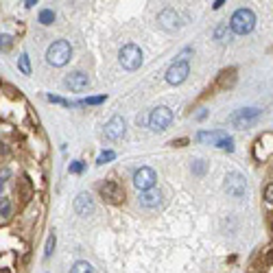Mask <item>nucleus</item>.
I'll list each match as a JSON object with an SVG mask.
<instances>
[{
  "label": "nucleus",
  "mask_w": 273,
  "mask_h": 273,
  "mask_svg": "<svg viewBox=\"0 0 273 273\" xmlns=\"http://www.w3.org/2000/svg\"><path fill=\"white\" fill-rule=\"evenodd\" d=\"M157 22H160V27L164 31H175V29L179 27V16L175 9H164L160 16H157Z\"/></svg>",
  "instance_id": "ddd939ff"
},
{
  "label": "nucleus",
  "mask_w": 273,
  "mask_h": 273,
  "mask_svg": "<svg viewBox=\"0 0 273 273\" xmlns=\"http://www.w3.org/2000/svg\"><path fill=\"white\" fill-rule=\"evenodd\" d=\"M253 27H256V16H253L251 9H238V11H234L232 20H229V29H232L234 33L247 35V33L253 31Z\"/></svg>",
  "instance_id": "f03ea898"
},
{
  "label": "nucleus",
  "mask_w": 273,
  "mask_h": 273,
  "mask_svg": "<svg viewBox=\"0 0 273 273\" xmlns=\"http://www.w3.org/2000/svg\"><path fill=\"white\" fill-rule=\"evenodd\" d=\"M55 242H57V238H55V234H51V236H48V240H46V251H44V256H46V258L53 253V249H55Z\"/></svg>",
  "instance_id": "5701e85b"
},
{
  "label": "nucleus",
  "mask_w": 273,
  "mask_h": 273,
  "mask_svg": "<svg viewBox=\"0 0 273 273\" xmlns=\"http://www.w3.org/2000/svg\"><path fill=\"white\" fill-rule=\"evenodd\" d=\"M9 214H11V201H9V197H0V216L7 218Z\"/></svg>",
  "instance_id": "6ab92c4d"
},
{
  "label": "nucleus",
  "mask_w": 273,
  "mask_h": 273,
  "mask_svg": "<svg viewBox=\"0 0 273 273\" xmlns=\"http://www.w3.org/2000/svg\"><path fill=\"white\" fill-rule=\"evenodd\" d=\"M188 75H190V66H188V62H175L168 66L166 70V81L171 83V86H179V83H184Z\"/></svg>",
  "instance_id": "6e6552de"
},
{
  "label": "nucleus",
  "mask_w": 273,
  "mask_h": 273,
  "mask_svg": "<svg viewBox=\"0 0 273 273\" xmlns=\"http://www.w3.org/2000/svg\"><path fill=\"white\" fill-rule=\"evenodd\" d=\"M118 57H120V64H123L125 70H138L142 66V51H140V46H136V44L123 46Z\"/></svg>",
  "instance_id": "39448f33"
},
{
  "label": "nucleus",
  "mask_w": 273,
  "mask_h": 273,
  "mask_svg": "<svg viewBox=\"0 0 273 273\" xmlns=\"http://www.w3.org/2000/svg\"><path fill=\"white\" fill-rule=\"evenodd\" d=\"M197 140L199 142L214 144V147L223 149V151H234L232 136H227V133H223V131H199L197 133Z\"/></svg>",
  "instance_id": "20e7f679"
},
{
  "label": "nucleus",
  "mask_w": 273,
  "mask_h": 273,
  "mask_svg": "<svg viewBox=\"0 0 273 273\" xmlns=\"http://www.w3.org/2000/svg\"><path fill=\"white\" fill-rule=\"evenodd\" d=\"M7 177H9V168H3V171H0V186L7 181Z\"/></svg>",
  "instance_id": "c85d7f7f"
},
{
  "label": "nucleus",
  "mask_w": 273,
  "mask_h": 273,
  "mask_svg": "<svg viewBox=\"0 0 273 273\" xmlns=\"http://www.w3.org/2000/svg\"><path fill=\"white\" fill-rule=\"evenodd\" d=\"M99 192H101V197L105 199L107 203H112V205L123 203V199H125L123 186H120L118 181H114V179H109V181H105V184H101L99 186Z\"/></svg>",
  "instance_id": "0eeeda50"
},
{
  "label": "nucleus",
  "mask_w": 273,
  "mask_h": 273,
  "mask_svg": "<svg viewBox=\"0 0 273 273\" xmlns=\"http://www.w3.org/2000/svg\"><path fill=\"white\" fill-rule=\"evenodd\" d=\"M11 44H14V38H11V35H0V51H9Z\"/></svg>",
  "instance_id": "412c9836"
},
{
  "label": "nucleus",
  "mask_w": 273,
  "mask_h": 273,
  "mask_svg": "<svg viewBox=\"0 0 273 273\" xmlns=\"http://www.w3.org/2000/svg\"><path fill=\"white\" fill-rule=\"evenodd\" d=\"M192 171H195L197 175H203V171H205V162H201V160H199V162L195 164V168H192Z\"/></svg>",
  "instance_id": "cd10ccee"
},
{
  "label": "nucleus",
  "mask_w": 273,
  "mask_h": 273,
  "mask_svg": "<svg viewBox=\"0 0 273 273\" xmlns=\"http://www.w3.org/2000/svg\"><path fill=\"white\" fill-rule=\"evenodd\" d=\"M264 199H266V203L273 205V184H269L264 188Z\"/></svg>",
  "instance_id": "a878e982"
},
{
  "label": "nucleus",
  "mask_w": 273,
  "mask_h": 273,
  "mask_svg": "<svg viewBox=\"0 0 273 273\" xmlns=\"http://www.w3.org/2000/svg\"><path fill=\"white\" fill-rule=\"evenodd\" d=\"M83 171V162H72L70 164V173H81Z\"/></svg>",
  "instance_id": "bb28decb"
},
{
  "label": "nucleus",
  "mask_w": 273,
  "mask_h": 273,
  "mask_svg": "<svg viewBox=\"0 0 273 273\" xmlns=\"http://www.w3.org/2000/svg\"><path fill=\"white\" fill-rule=\"evenodd\" d=\"M258 118H260L258 107H242V109H236L227 120L232 127H236V129H245V127H251Z\"/></svg>",
  "instance_id": "7ed1b4c3"
},
{
  "label": "nucleus",
  "mask_w": 273,
  "mask_h": 273,
  "mask_svg": "<svg viewBox=\"0 0 273 273\" xmlns=\"http://www.w3.org/2000/svg\"><path fill=\"white\" fill-rule=\"evenodd\" d=\"M225 190L227 195H232L236 199H240L242 195L247 192V184H245V177L240 173H229L225 177Z\"/></svg>",
  "instance_id": "9d476101"
},
{
  "label": "nucleus",
  "mask_w": 273,
  "mask_h": 273,
  "mask_svg": "<svg viewBox=\"0 0 273 273\" xmlns=\"http://www.w3.org/2000/svg\"><path fill=\"white\" fill-rule=\"evenodd\" d=\"M173 144H175V147H184V144H186V138H181V140H173Z\"/></svg>",
  "instance_id": "c756f323"
},
{
  "label": "nucleus",
  "mask_w": 273,
  "mask_h": 273,
  "mask_svg": "<svg viewBox=\"0 0 273 273\" xmlns=\"http://www.w3.org/2000/svg\"><path fill=\"white\" fill-rule=\"evenodd\" d=\"M105 101V96H92V99H86V101H81L79 105H99V103Z\"/></svg>",
  "instance_id": "393cba45"
},
{
  "label": "nucleus",
  "mask_w": 273,
  "mask_h": 273,
  "mask_svg": "<svg viewBox=\"0 0 273 273\" xmlns=\"http://www.w3.org/2000/svg\"><path fill=\"white\" fill-rule=\"evenodd\" d=\"M155 179H157V175L153 168H149V166H142V168H138L136 173H133V186L138 188V190H151V188L155 186Z\"/></svg>",
  "instance_id": "1a4fd4ad"
},
{
  "label": "nucleus",
  "mask_w": 273,
  "mask_h": 273,
  "mask_svg": "<svg viewBox=\"0 0 273 273\" xmlns=\"http://www.w3.org/2000/svg\"><path fill=\"white\" fill-rule=\"evenodd\" d=\"M75 212L79 216H90L94 212V199L86 195V192H81V195L75 199Z\"/></svg>",
  "instance_id": "4468645a"
},
{
  "label": "nucleus",
  "mask_w": 273,
  "mask_h": 273,
  "mask_svg": "<svg viewBox=\"0 0 273 273\" xmlns=\"http://www.w3.org/2000/svg\"><path fill=\"white\" fill-rule=\"evenodd\" d=\"M55 20V14L51 9H44V11H40V22L42 24H51Z\"/></svg>",
  "instance_id": "aec40b11"
},
{
  "label": "nucleus",
  "mask_w": 273,
  "mask_h": 273,
  "mask_svg": "<svg viewBox=\"0 0 273 273\" xmlns=\"http://www.w3.org/2000/svg\"><path fill=\"white\" fill-rule=\"evenodd\" d=\"M173 123V112L168 107H155L153 112L149 114V127L153 131H164V129H168Z\"/></svg>",
  "instance_id": "423d86ee"
},
{
  "label": "nucleus",
  "mask_w": 273,
  "mask_h": 273,
  "mask_svg": "<svg viewBox=\"0 0 273 273\" xmlns=\"http://www.w3.org/2000/svg\"><path fill=\"white\" fill-rule=\"evenodd\" d=\"M162 201V195L160 190H155V188H151V190H144L142 197H140V203L144 205V208H157Z\"/></svg>",
  "instance_id": "2eb2a0df"
},
{
  "label": "nucleus",
  "mask_w": 273,
  "mask_h": 273,
  "mask_svg": "<svg viewBox=\"0 0 273 273\" xmlns=\"http://www.w3.org/2000/svg\"><path fill=\"white\" fill-rule=\"evenodd\" d=\"M18 66H20L22 75H31V62H29V55H27V53L20 55V59H18Z\"/></svg>",
  "instance_id": "a211bd4d"
},
{
  "label": "nucleus",
  "mask_w": 273,
  "mask_h": 273,
  "mask_svg": "<svg viewBox=\"0 0 273 273\" xmlns=\"http://www.w3.org/2000/svg\"><path fill=\"white\" fill-rule=\"evenodd\" d=\"M70 273H92V264L86 262V260H79V262L72 264Z\"/></svg>",
  "instance_id": "dca6fc26"
},
{
  "label": "nucleus",
  "mask_w": 273,
  "mask_h": 273,
  "mask_svg": "<svg viewBox=\"0 0 273 273\" xmlns=\"http://www.w3.org/2000/svg\"><path fill=\"white\" fill-rule=\"evenodd\" d=\"M214 35H216V40H218V42H225V35H227V40H229V33H227V27H225V24H221V27L216 29V33H214Z\"/></svg>",
  "instance_id": "b1692460"
},
{
  "label": "nucleus",
  "mask_w": 273,
  "mask_h": 273,
  "mask_svg": "<svg viewBox=\"0 0 273 273\" xmlns=\"http://www.w3.org/2000/svg\"><path fill=\"white\" fill-rule=\"evenodd\" d=\"M271 258H273V247H271Z\"/></svg>",
  "instance_id": "2f4dec72"
},
{
  "label": "nucleus",
  "mask_w": 273,
  "mask_h": 273,
  "mask_svg": "<svg viewBox=\"0 0 273 273\" xmlns=\"http://www.w3.org/2000/svg\"><path fill=\"white\" fill-rule=\"evenodd\" d=\"M0 273H9V271L7 269H0Z\"/></svg>",
  "instance_id": "7c9ffc66"
},
{
  "label": "nucleus",
  "mask_w": 273,
  "mask_h": 273,
  "mask_svg": "<svg viewBox=\"0 0 273 273\" xmlns=\"http://www.w3.org/2000/svg\"><path fill=\"white\" fill-rule=\"evenodd\" d=\"M234 83V70H225L221 72V79H218V86L221 88H229Z\"/></svg>",
  "instance_id": "f3484780"
},
{
  "label": "nucleus",
  "mask_w": 273,
  "mask_h": 273,
  "mask_svg": "<svg viewBox=\"0 0 273 273\" xmlns=\"http://www.w3.org/2000/svg\"><path fill=\"white\" fill-rule=\"evenodd\" d=\"M66 88H70L72 92H83V90H88L90 86V77L86 72H72V75L66 77Z\"/></svg>",
  "instance_id": "f8f14e48"
},
{
  "label": "nucleus",
  "mask_w": 273,
  "mask_h": 273,
  "mask_svg": "<svg viewBox=\"0 0 273 273\" xmlns=\"http://www.w3.org/2000/svg\"><path fill=\"white\" fill-rule=\"evenodd\" d=\"M70 57H72V48L66 40L53 42V44L48 46V51H46V62L51 66H57V68H62V66L68 64Z\"/></svg>",
  "instance_id": "f257e3e1"
},
{
  "label": "nucleus",
  "mask_w": 273,
  "mask_h": 273,
  "mask_svg": "<svg viewBox=\"0 0 273 273\" xmlns=\"http://www.w3.org/2000/svg\"><path fill=\"white\" fill-rule=\"evenodd\" d=\"M125 131H127V127H125L123 116L109 118V123L105 125V138H109V140H120L125 136Z\"/></svg>",
  "instance_id": "9b49d317"
},
{
  "label": "nucleus",
  "mask_w": 273,
  "mask_h": 273,
  "mask_svg": "<svg viewBox=\"0 0 273 273\" xmlns=\"http://www.w3.org/2000/svg\"><path fill=\"white\" fill-rule=\"evenodd\" d=\"M114 157H116V153H114V151H103V153L99 155V160H96V164H105V162H112Z\"/></svg>",
  "instance_id": "4be33fe9"
}]
</instances>
